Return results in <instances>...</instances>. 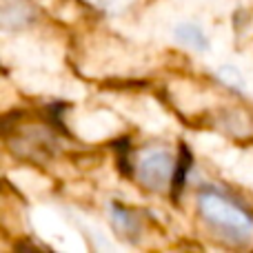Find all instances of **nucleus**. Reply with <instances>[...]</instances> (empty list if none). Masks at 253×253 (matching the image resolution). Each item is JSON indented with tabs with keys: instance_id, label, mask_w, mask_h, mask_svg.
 <instances>
[{
	"instance_id": "obj_2",
	"label": "nucleus",
	"mask_w": 253,
	"mask_h": 253,
	"mask_svg": "<svg viewBox=\"0 0 253 253\" xmlns=\"http://www.w3.org/2000/svg\"><path fill=\"white\" fill-rule=\"evenodd\" d=\"M138 178L149 189H165L175 175V165L171 162V156L162 149H147L140 153L135 162Z\"/></svg>"
},
{
	"instance_id": "obj_3",
	"label": "nucleus",
	"mask_w": 253,
	"mask_h": 253,
	"mask_svg": "<svg viewBox=\"0 0 253 253\" xmlns=\"http://www.w3.org/2000/svg\"><path fill=\"white\" fill-rule=\"evenodd\" d=\"M175 36H178L180 42H184L187 47H193V49H207V36L202 34V29L193 22H187V25H180L175 29Z\"/></svg>"
},
{
	"instance_id": "obj_1",
	"label": "nucleus",
	"mask_w": 253,
	"mask_h": 253,
	"mask_svg": "<svg viewBox=\"0 0 253 253\" xmlns=\"http://www.w3.org/2000/svg\"><path fill=\"white\" fill-rule=\"evenodd\" d=\"M200 213L215 227V231L224 233L227 238L247 240L253 233V220L242 207L231 202L229 198L220 196L218 191H205L200 196Z\"/></svg>"
}]
</instances>
